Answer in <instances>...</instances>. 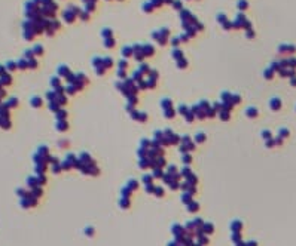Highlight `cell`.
Returning a JSON list of instances; mask_svg holds the SVG:
<instances>
[{"label":"cell","mask_w":296,"mask_h":246,"mask_svg":"<svg viewBox=\"0 0 296 246\" xmlns=\"http://www.w3.org/2000/svg\"><path fill=\"white\" fill-rule=\"evenodd\" d=\"M16 65H18V64H16V63H12V61H11V63H7V64H6V68L9 70V71H14V70L16 68Z\"/></svg>","instance_id":"obj_1"},{"label":"cell","mask_w":296,"mask_h":246,"mask_svg":"<svg viewBox=\"0 0 296 246\" xmlns=\"http://www.w3.org/2000/svg\"><path fill=\"white\" fill-rule=\"evenodd\" d=\"M34 52H36V54H42V52H43V50H42V48H39V46H36V48H34Z\"/></svg>","instance_id":"obj_2"},{"label":"cell","mask_w":296,"mask_h":246,"mask_svg":"<svg viewBox=\"0 0 296 246\" xmlns=\"http://www.w3.org/2000/svg\"><path fill=\"white\" fill-rule=\"evenodd\" d=\"M25 55H31V50H27V52H25ZM27 59H31V56H28Z\"/></svg>","instance_id":"obj_3"}]
</instances>
